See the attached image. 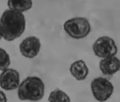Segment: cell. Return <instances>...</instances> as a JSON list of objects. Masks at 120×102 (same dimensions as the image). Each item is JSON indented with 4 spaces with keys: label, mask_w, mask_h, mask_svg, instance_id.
Segmentation results:
<instances>
[{
    "label": "cell",
    "mask_w": 120,
    "mask_h": 102,
    "mask_svg": "<svg viewBox=\"0 0 120 102\" xmlns=\"http://www.w3.org/2000/svg\"><path fill=\"white\" fill-rule=\"evenodd\" d=\"M64 30L69 36L75 39H80L87 36L91 26L87 19L76 17L67 21L64 25Z\"/></svg>",
    "instance_id": "3"
},
{
    "label": "cell",
    "mask_w": 120,
    "mask_h": 102,
    "mask_svg": "<svg viewBox=\"0 0 120 102\" xmlns=\"http://www.w3.org/2000/svg\"><path fill=\"white\" fill-rule=\"evenodd\" d=\"M93 50L96 56L102 58L114 56L118 51L113 39L106 36L100 37L95 41L93 45Z\"/></svg>",
    "instance_id": "5"
},
{
    "label": "cell",
    "mask_w": 120,
    "mask_h": 102,
    "mask_svg": "<svg viewBox=\"0 0 120 102\" xmlns=\"http://www.w3.org/2000/svg\"><path fill=\"white\" fill-rule=\"evenodd\" d=\"M8 98L5 93L0 90V102H8Z\"/></svg>",
    "instance_id": "13"
},
{
    "label": "cell",
    "mask_w": 120,
    "mask_h": 102,
    "mask_svg": "<svg viewBox=\"0 0 120 102\" xmlns=\"http://www.w3.org/2000/svg\"><path fill=\"white\" fill-rule=\"evenodd\" d=\"M26 21L23 13L8 9L0 17V32L3 38L11 42L21 37L26 30Z\"/></svg>",
    "instance_id": "1"
},
{
    "label": "cell",
    "mask_w": 120,
    "mask_h": 102,
    "mask_svg": "<svg viewBox=\"0 0 120 102\" xmlns=\"http://www.w3.org/2000/svg\"><path fill=\"white\" fill-rule=\"evenodd\" d=\"M20 83V74L14 69L9 68L0 74V87L5 91L17 89Z\"/></svg>",
    "instance_id": "7"
},
{
    "label": "cell",
    "mask_w": 120,
    "mask_h": 102,
    "mask_svg": "<svg viewBox=\"0 0 120 102\" xmlns=\"http://www.w3.org/2000/svg\"><path fill=\"white\" fill-rule=\"evenodd\" d=\"M17 89V96L20 100L36 102L44 97L45 86L41 78L30 76L21 82Z\"/></svg>",
    "instance_id": "2"
},
{
    "label": "cell",
    "mask_w": 120,
    "mask_h": 102,
    "mask_svg": "<svg viewBox=\"0 0 120 102\" xmlns=\"http://www.w3.org/2000/svg\"><path fill=\"white\" fill-rule=\"evenodd\" d=\"M100 69L105 76H112L120 70V60L114 56L109 57L101 60Z\"/></svg>",
    "instance_id": "8"
},
{
    "label": "cell",
    "mask_w": 120,
    "mask_h": 102,
    "mask_svg": "<svg viewBox=\"0 0 120 102\" xmlns=\"http://www.w3.org/2000/svg\"><path fill=\"white\" fill-rule=\"evenodd\" d=\"M33 4L31 0H10L7 3L9 9L21 13L31 9Z\"/></svg>",
    "instance_id": "10"
},
{
    "label": "cell",
    "mask_w": 120,
    "mask_h": 102,
    "mask_svg": "<svg viewBox=\"0 0 120 102\" xmlns=\"http://www.w3.org/2000/svg\"><path fill=\"white\" fill-rule=\"evenodd\" d=\"M2 36L1 33L0 32V41H1V40H2Z\"/></svg>",
    "instance_id": "14"
},
{
    "label": "cell",
    "mask_w": 120,
    "mask_h": 102,
    "mask_svg": "<svg viewBox=\"0 0 120 102\" xmlns=\"http://www.w3.org/2000/svg\"><path fill=\"white\" fill-rule=\"evenodd\" d=\"M49 102H71L70 97L64 91L56 89L51 91L48 98Z\"/></svg>",
    "instance_id": "11"
},
{
    "label": "cell",
    "mask_w": 120,
    "mask_h": 102,
    "mask_svg": "<svg viewBox=\"0 0 120 102\" xmlns=\"http://www.w3.org/2000/svg\"><path fill=\"white\" fill-rule=\"evenodd\" d=\"M90 88L95 99L99 102H105L110 98L113 93L112 83L106 78H95L91 81Z\"/></svg>",
    "instance_id": "4"
},
{
    "label": "cell",
    "mask_w": 120,
    "mask_h": 102,
    "mask_svg": "<svg viewBox=\"0 0 120 102\" xmlns=\"http://www.w3.org/2000/svg\"><path fill=\"white\" fill-rule=\"evenodd\" d=\"M11 63L10 56L7 52L0 47V71H4L9 68Z\"/></svg>",
    "instance_id": "12"
},
{
    "label": "cell",
    "mask_w": 120,
    "mask_h": 102,
    "mask_svg": "<svg viewBox=\"0 0 120 102\" xmlns=\"http://www.w3.org/2000/svg\"><path fill=\"white\" fill-rule=\"evenodd\" d=\"M69 70L73 77L78 81L85 80L89 73L88 67L82 60H77L73 62Z\"/></svg>",
    "instance_id": "9"
},
{
    "label": "cell",
    "mask_w": 120,
    "mask_h": 102,
    "mask_svg": "<svg viewBox=\"0 0 120 102\" xmlns=\"http://www.w3.org/2000/svg\"><path fill=\"white\" fill-rule=\"evenodd\" d=\"M41 46L40 40L38 38L35 36H29L19 44V51L24 57L33 59L39 54Z\"/></svg>",
    "instance_id": "6"
}]
</instances>
